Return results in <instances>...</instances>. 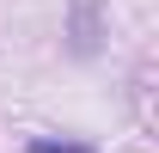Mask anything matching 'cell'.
I'll return each instance as SVG.
<instances>
[{
	"mask_svg": "<svg viewBox=\"0 0 159 153\" xmlns=\"http://www.w3.org/2000/svg\"><path fill=\"white\" fill-rule=\"evenodd\" d=\"M92 43H98V25H92V0H74V49H80V55H92Z\"/></svg>",
	"mask_w": 159,
	"mask_h": 153,
	"instance_id": "1",
	"label": "cell"
},
{
	"mask_svg": "<svg viewBox=\"0 0 159 153\" xmlns=\"http://www.w3.org/2000/svg\"><path fill=\"white\" fill-rule=\"evenodd\" d=\"M31 153H98V147H80V141H49V135H37V141H31Z\"/></svg>",
	"mask_w": 159,
	"mask_h": 153,
	"instance_id": "2",
	"label": "cell"
}]
</instances>
